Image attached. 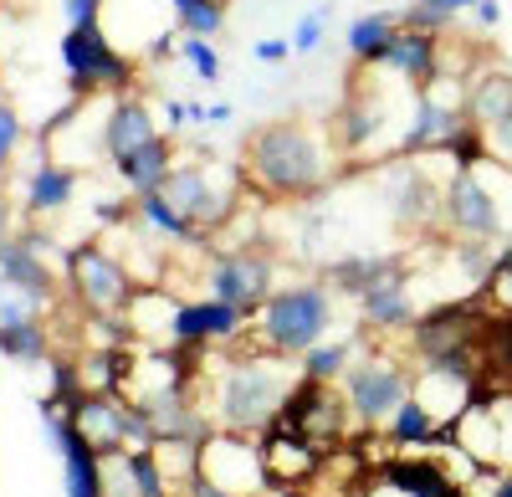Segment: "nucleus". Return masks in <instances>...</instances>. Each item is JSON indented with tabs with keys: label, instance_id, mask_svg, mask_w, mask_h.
I'll return each instance as SVG.
<instances>
[{
	"label": "nucleus",
	"instance_id": "58836bf2",
	"mask_svg": "<svg viewBox=\"0 0 512 497\" xmlns=\"http://www.w3.org/2000/svg\"><path fill=\"white\" fill-rule=\"evenodd\" d=\"M492 497H512V472H507V477H502V482L492 487Z\"/></svg>",
	"mask_w": 512,
	"mask_h": 497
},
{
	"label": "nucleus",
	"instance_id": "9d476101",
	"mask_svg": "<svg viewBox=\"0 0 512 497\" xmlns=\"http://www.w3.org/2000/svg\"><path fill=\"white\" fill-rule=\"evenodd\" d=\"M405 395H410V380H405V369L390 364V359H359V364L344 369V405H349V416L359 426L390 421Z\"/></svg>",
	"mask_w": 512,
	"mask_h": 497
},
{
	"label": "nucleus",
	"instance_id": "1a4fd4ad",
	"mask_svg": "<svg viewBox=\"0 0 512 497\" xmlns=\"http://www.w3.org/2000/svg\"><path fill=\"white\" fill-rule=\"evenodd\" d=\"M41 431L57 446L62 457V492L67 497H108V462L98 457V446L72 426V416L62 405H52L41 395Z\"/></svg>",
	"mask_w": 512,
	"mask_h": 497
},
{
	"label": "nucleus",
	"instance_id": "a19ab883",
	"mask_svg": "<svg viewBox=\"0 0 512 497\" xmlns=\"http://www.w3.org/2000/svg\"><path fill=\"white\" fill-rule=\"evenodd\" d=\"M0 88H6V82H0ZM0 98H6V93H0Z\"/></svg>",
	"mask_w": 512,
	"mask_h": 497
},
{
	"label": "nucleus",
	"instance_id": "5701e85b",
	"mask_svg": "<svg viewBox=\"0 0 512 497\" xmlns=\"http://www.w3.org/2000/svg\"><path fill=\"white\" fill-rule=\"evenodd\" d=\"M134 221L144 226V231H154V236H164V241H180V246H200V236L185 226V216L169 205L164 195H139L134 200Z\"/></svg>",
	"mask_w": 512,
	"mask_h": 497
},
{
	"label": "nucleus",
	"instance_id": "412c9836",
	"mask_svg": "<svg viewBox=\"0 0 512 497\" xmlns=\"http://www.w3.org/2000/svg\"><path fill=\"white\" fill-rule=\"evenodd\" d=\"M0 359H16V364H41V359H52V328H47V318L0 328Z\"/></svg>",
	"mask_w": 512,
	"mask_h": 497
},
{
	"label": "nucleus",
	"instance_id": "aec40b11",
	"mask_svg": "<svg viewBox=\"0 0 512 497\" xmlns=\"http://www.w3.org/2000/svg\"><path fill=\"white\" fill-rule=\"evenodd\" d=\"M359 313H364L374 328H410L415 308H410V293H405V272L374 282L369 293L359 298Z\"/></svg>",
	"mask_w": 512,
	"mask_h": 497
},
{
	"label": "nucleus",
	"instance_id": "c9c22d12",
	"mask_svg": "<svg viewBox=\"0 0 512 497\" xmlns=\"http://www.w3.org/2000/svg\"><path fill=\"white\" fill-rule=\"evenodd\" d=\"M477 16H482V26H497L502 21V6H497V0H477Z\"/></svg>",
	"mask_w": 512,
	"mask_h": 497
},
{
	"label": "nucleus",
	"instance_id": "7c9ffc66",
	"mask_svg": "<svg viewBox=\"0 0 512 497\" xmlns=\"http://www.w3.org/2000/svg\"><path fill=\"white\" fill-rule=\"evenodd\" d=\"M62 16H67V26H98L103 0H62Z\"/></svg>",
	"mask_w": 512,
	"mask_h": 497
},
{
	"label": "nucleus",
	"instance_id": "4468645a",
	"mask_svg": "<svg viewBox=\"0 0 512 497\" xmlns=\"http://www.w3.org/2000/svg\"><path fill=\"white\" fill-rule=\"evenodd\" d=\"M77 200V170L72 164H57V159H41L36 170L26 175V195H21V216L26 221H47L57 211H67V205Z\"/></svg>",
	"mask_w": 512,
	"mask_h": 497
},
{
	"label": "nucleus",
	"instance_id": "c85d7f7f",
	"mask_svg": "<svg viewBox=\"0 0 512 497\" xmlns=\"http://www.w3.org/2000/svg\"><path fill=\"white\" fill-rule=\"evenodd\" d=\"M323 26H328V6L308 11L303 21H297V31H292V52H297V57H308V52H318V41H323Z\"/></svg>",
	"mask_w": 512,
	"mask_h": 497
},
{
	"label": "nucleus",
	"instance_id": "dca6fc26",
	"mask_svg": "<svg viewBox=\"0 0 512 497\" xmlns=\"http://www.w3.org/2000/svg\"><path fill=\"white\" fill-rule=\"evenodd\" d=\"M400 272H405V267H400L395 257H369V252H359V257H338V262H328V267H323V282H328V293L364 298L374 282L400 277Z\"/></svg>",
	"mask_w": 512,
	"mask_h": 497
},
{
	"label": "nucleus",
	"instance_id": "423d86ee",
	"mask_svg": "<svg viewBox=\"0 0 512 497\" xmlns=\"http://www.w3.org/2000/svg\"><path fill=\"white\" fill-rule=\"evenodd\" d=\"M272 293H277V262L262 246H231V252H216L205 267V298H216L246 318H256V308Z\"/></svg>",
	"mask_w": 512,
	"mask_h": 497
},
{
	"label": "nucleus",
	"instance_id": "f704fd0d",
	"mask_svg": "<svg viewBox=\"0 0 512 497\" xmlns=\"http://www.w3.org/2000/svg\"><path fill=\"white\" fill-rule=\"evenodd\" d=\"M487 139H492V144H497V149H502V154L512 159V118H502L497 129H487Z\"/></svg>",
	"mask_w": 512,
	"mask_h": 497
},
{
	"label": "nucleus",
	"instance_id": "a878e982",
	"mask_svg": "<svg viewBox=\"0 0 512 497\" xmlns=\"http://www.w3.org/2000/svg\"><path fill=\"white\" fill-rule=\"evenodd\" d=\"M466 6H477V0H415V6L400 11V26L405 31H425V36H436L441 26H451Z\"/></svg>",
	"mask_w": 512,
	"mask_h": 497
},
{
	"label": "nucleus",
	"instance_id": "ddd939ff",
	"mask_svg": "<svg viewBox=\"0 0 512 497\" xmlns=\"http://www.w3.org/2000/svg\"><path fill=\"white\" fill-rule=\"evenodd\" d=\"M159 134L164 129L154 123V108L139 93H123V98H113L108 123H103V154H108V164H123L128 154H139L144 144H154Z\"/></svg>",
	"mask_w": 512,
	"mask_h": 497
},
{
	"label": "nucleus",
	"instance_id": "f8f14e48",
	"mask_svg": "<svg viewBox=\"0 0 512 497\" xmlns=\"http://www.w3.org/2000/svg\"><path fill=\"white\" fill-rule=\"evenodd\" d=\"M441 221H446L451 231H461V236L487 241V236L502 231V205H497V195L477 180V170H456V180H451L446 195H441Z\"/></svg>",
	"mask_w": 512,
	"mask_h": 497
},
{
	"label": "nucleus",
	"instance_id": "6e6552de",
	"mask_svg": "<svg viewBox=\"0 0 512 497\" xmlns=\"http://www.w3.org/2000/svg\"><path fill=\"white\" fill-rule=\"evenodd\" d=\"M52 252H57V236L41 231L36 221L16 226V236L0 246V282H11L16 293H26L31 303H41L47 313L57 308V293H62V277L47 262Z\"/></svg>",
	"mask_w": 512,
	"mask_h": 497
},
{
	"label": "nucleus",
	"instance_id": "cd10ccee",
	"mask_svg": "<svg viewBox=\"0 0 512 497\" xmlns=\"http://www.w3.org/2000/svg\"><path fill=\"white\" fill-rule=\"evenodd\" d=\"M21 139H26V123H21L16 103L0 98V180H6V170H11V159H16Z\"/></svg>",
	"mask_w": 512,
	"mask_h": 497
},
{
	"label": "nucleus",
	"instance_id": "ea45409f",
	"mask_svg": "<svg viewBox=\"0 0 512 497\" xmlns=\"http://www.w3.org/2000/svg\"><path fill=\"white\" fill-rule=\"evenodd\" d=\"M0 11H6V0H0Z\"/></svg>",
	"mask_w": 512,
	"mask_h": 497
},
{
	"label": "nucleus",
	"instance_id": "7ed1b4c3",
	"mask_svg": "<svg viewBox=\"0 0 512 497\" xmlns=\"http://www.w3.org/2000/svg\"><path fill=\"white\" fill-rule=\"evenodd\" d=\"M292 380H287V364L272 354H236L226 364V375L216 385V426L226 436H256V431H272L277 410L287 400Z\"/></svg>",
	"mask_w": 512,
	"mask_h": 497
},
{
	"label": "nucleus",
	"instance_id": "2f4dec72",
	"mask_svg": "<svg viewBox=\"0 0 512 497\" xmlns=\"http://www.w3.org/2000/svg\"><path fill=\"white\" fill-rule=\"evenodd\" d=\"M251 57H256V62H272V67H277V62H287V57H292V41H287V36H262V41H256V47H251Z\"/></svg>",
	"mask_w": 512,
	"mask_h": 497
},
{
	"label": "nucleus",
	"instance_id": "9b49d317",
	"mask_svg": "<svg viewBox=\"0 0 512 497\" xmlns=\"http://www.w3.org/2000/svg\"><path fill=\"white\" fill-rule=\"evenodd\" d=\"M251 318L216 303V298H190V303H175V313H169V334L164 344L169 349H180V354H200L205 349H216V344H236V334L246 328Z\"/></svg>",
	"mask_w": 512,
	"mask_h": 497
},
{
	"label": "nucleus",
	"instance_id": "4c0bfd02",
	"mask_svg": "<svg viewBox=\"0 0 512 497\" xmlns=\"http://www.w3.org/2000/svg\"><path fill=\"white\" fill-rule=\"evenodd\" d=\"M164 118H169V129H185V103H164Z\"/></svg>",
	"mask_w": 512,
	"mask_h": 497
},
{
	"label": "nucleus",
	"instance_id": "0eeeda50",
	"mask_svg": "<svg viewBox=\"0 0 512 497\" xmlns=\"http://www.w3.org/2000/svg\"><path fill=\"white\" fill-rule=\"evenodd\" d=\"M164 195L175 211L185 216V226L205 241L210 231H221L236 211V190H226L216 180V170H205V164H190V159H175V170L164 175V185L154 190Z\"/></svg>",
	"mask_w": 512,
	"mask_h": 497
},
{
	"label": "nucleus",
	"instance_id": "f3484780",
	"mask_svg": "<svg viewBox=\"0 0 512 497\" xmlns=\"http://www.w3.org/2000/svg\"><path fill=\"white\" fill-rule=\"evenodd\" d=\"M466 123L472 129H497L502 118H512V72H482L472 88H466Z\"/></svg>",
	"mask_w": 512,
	"mask_h": 497
},
{
	"label": "nucleus",
	"instance_id": "a211bd4d",
	"mask_svg": "<svg viewBox=\"0 0 512 497\" xmlns=\"http://www.w3.org/2000/svg\"><path fill=\"white\" fill-rule=\"evenodd\" d=\"M379 62L395 67V72H405L410 82H431V77H436V62H441V47H436V36L400 26V31L390 36V47H384Z\"/></svg>",
	"mask_w": 512,
	"mask_h": 497
},
{
	"label": "nucleus",
	"instance_id": "c756f323",
	"mask_svg": "<svg viewBox=\"0 0 512 497\" xmlns=\"http://www.w3.org/2000/svg\"><path fill=\"white\" fill-rule=\"evenodd\" d=\"M185 62L195 67V77H205V82H216L221 77V57H216V47L210 41H200V36H185Z\"/></svg>",
	"mask_w": 512,
	"mask_h": 497
},
{
	"label": "nucleus",
	"instance_id": "72a5a7b5",
	"mask_svg": "<svg viewBox=\"0 0 512 497\" xmlns=\"http://www.w3.org/2000/svg\"><path fill=\"white\" fill-rule=\"evenodd\" d=\"M16 236V205H11V190H6V180H0V246H6Z\"/></svg>",
	"mask_w": 512,
	"mask_h": 497
},
{
	"label": "nucleus",
	"instance_id": "2eb2a0df",
	"mask_svg": "<svg viewBox=\"0 0 512 497\" xmlns=\"http://www.w3.org/2000/svg\"><path fill=\"white\" fill-rule=\"evenodd\" d=\"M175 170V134H159L154 144H144L139 154H128L123 164H113V175H118V185L128 190V195H154L159 185H164V175Z\"/></svg>",
	"mask_w": 512,
	"mask_h": 497
},
{
	"label": "nucleus",
	"instance_id": "b1692460",
	"mask_svg": "<svg viewBox=\"0 0 512 497\" xmlns=\"http://www.w3.org/2000/svg\"><path fill=\"white\" fill-rule=\"evenodd\" d=\"M390 441L395 446H431L436 441V410L420 395H405L400 410L390 416Z\"/></svg>",
	"mask_w": 512,
	"mask_h": 497
},
{
	"label": "nucleus",
	"instance_id": "39448f33",
	"mask_svg": "<svg viewBox=\"0 0 512 497\" xmlns=\"http://www.w3.org/2000/svg\"><path fill=\"white\" fill-rule=\"evenodd\" d=\"M62 67L72 77L77 98L82 93H118L123 98L128 88H134V77H139L134 57L113 47L103 21L98 26H67V36H62Z\"/></svg>",
	"mask_w": 512,
	"mask_h": 497
},
{
	"label": "nucleus",
	"instance_id": "6ab92c4d",
	"mask_svg": "<svg viewBox=\"0 0 512 497\" xmlns=\"http://www.w3.org/2000/svg\"><path fill=\"white\" fill-rule=\"evenodd\" d=\"M384 482H390L400 497H466L436 462H405V457H395L390 467H384Z\"/></svg>",
	"mask_w": 512,
	"mask_h": 497
},
{
	"label": "nucleus",
	"instance_id": "f03ea898",
	"mask_svg": "<svg viewBox=\"0 0 512 497\" xmlns=\"http://www.w3.org/2000/svg\"><path fill=\"white\" fill-rule=\"evenodd\" d=\"M333 293H328V282H287L277 287V293L256 308V349L272 354V359H303L313 344L328 339V328H333Z\"/></svg>",
	"mask_w": 512,
	"mask_h": 497
},
{
	"label": "nucleus",
	"instance_id": "20e7f679",
	"mask_svg": "<svg viewBox=\"0 0 512 497\" xmlns=\"http://www.w3.org/2000/svg\"><path fill=\"white\" fill-rule=\"evenodd\" d=\"M62 277L72 303L88 318H118L128 303L139 298L134 272L123 267V257H113L103 241H77L62 252Z\"/></svg>",
	"mask_w": 512,
	"mask_h": 497
},
{
	"label": "nucleus",
	"instance_id": "f257e3e1",
	"mask_svg": "<svg viewBox=\"0 0 512 497\" xmlns=\"http://www.w3.org/2000/svg\"><path fill=\"white\" fill-rule=\"evenodd\" d=\"M241 180L256 185L267 200H313L328 185L323 139L297 118L262 123L241 149Z\"/></svg>",
	"mask_w": 512,
	"mask_h": 497
},
{
	"label": "nucleus",
	"instance_id": "bb28decb",
	"mask_svg": "<svg viewBox=\"0 0 512 497\" xmlns=\"http://www.w3.org/2000/svg\"><path fill=\"white\" fill-rule=\"evenodd\" d=\"M169 6H175V21H180L185 36L210 41L226 26V6H221V0H169Z\"/></svg>",
	"mask_w": 512,
	"mask_h": 497
},
{
	"label": "nucleus",
	"instance_id": "473e14b6",
	"mask_svg": "<svg viewBox=\"0 0 512 497\" xmlns=\"http://www.w3.org/2000/svg\"><path fill=\"white\" fill-rule=\"evenodd\" d=\"M190 497H246V492H236V487H221L216 477L195 472V477H190Z\"/></svg>",
	"mask_w": 512,
	"mask_h": 497
},
{
	"label": "nucleus",
	"instance_id": "4be33fe9",
	"mask_svg": "<svg viewBox=\"0 0 512 497\" xmlns=\"http://www.w3.org/2000/svg\"><path fill=\"white\" fill-rule=\"evenodd\" d=\"M395 31H400V11H374V16H359V21L349 26V57H354V62H379Z\"/></svg>",
	"mask_w": 512,
	"mask_h": 497
},
{
	"label": "nucleus",
	"instance_id": "393cba45",
	"mask_svg": "<svg viewBox=\"0 0 512 497\" xmlns=\"http://www.w3.org/2000/svg\"><path fill=\"white\" fill-rule=\"evenodd\" d=\"M349 359H354V339H323V344H313L303 359V380H313V385H333V380H344V369H349Z\"/></svg>",
	"mask_w": 512,
	"mask_h": 497
},
{
	"label": "nucleus",
	"instance_id": "e433bc0d",
	"mask_svg": "<svg viewBox=\"0 0 512 497\" xmlns=\"http://www.w3.org/2000/svg\"><path fill=\"white\" fill-rule=\"evenodd\" d=\"M497 287H502V303L512 308V252L502 257V282H497Z\"/></svg>",
	"mask_w": 512,
	"mask_h": 497
}]
</instances>
